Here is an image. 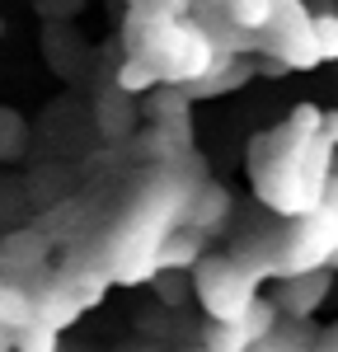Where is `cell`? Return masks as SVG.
<instances>
[{"label":"cell","mask_w":338,"mask_h":352,"mask_svg":"<svg viewBox=\"0 0 338 352\" xmlns=\"http://www.w3.org/2000/svg\"><path fill=\"white\" fill-rule=\"evenodd\" d=\"M202 184V155L174 164V169H155L141 179V188L132 192L127 212L99 235L94 254L84 258V268L104 272L109 287H141L155 277V258L160 244L183 226L188 217V197Z\"/></svg>","instance_id":"6da1fadb"},{"label":"cell","mask_w":338,"mask_h":352,"mask_svg":"<svg viewBox=\"0 0 338 352\" xmlns=\"http://www.w3.org/2000/svg\"><path fill=\"white\" fill-rule=\"evenodd\" d=\"M319 118H324V109L296 104L282 127L258 132L249 141L254 197L268 212H278L282 221L315 212L334 184V146L319 136Z\"/></svg>","instance_id":"7a4b0ae2"},{"label":"cell","mask_w":338,"mask_h":352,"mask_svg":"<svg viewBox=\"0 0 338 352\" xmlns=\"http://www.w3.org/2000/svg\"><path fill=\"white\" fill-rule=\"evenodd\" d=\"M268 258H273V282L324 272V268L334 272V263H338V179L329 184L324 202L315 212L286 221L282 235L268 240Z\"/></svg>","instance_id":"3957f363"},{"label":"cell","mask_w":338,"mask_h":352,"mask_svg":"<svg viewBox=\"0 0 338 352\" xmlns=\"http://www.w3.org/2000/svg\"><path fill=\"white\" fill-rule=\"evenodd\" d=\"M127 56L146 61L155 71V80L169 85V89H188V85H197L216 66L212 43L202 38V28L193 19H179V24H165V28H155V33H146Z\"/></svg>","instance_id":"277c9868"},{"label":"cell","mask_w":338,"mask_h":352,"mask_svg":"<svg viewBox=\"0 0 338 352\" xmlns=\"http://www.w3.org/2000/svg\"><path fill=\"white\" fill-rule=\"evenodd\" d=\"M188 277H193L197 305L212 315V324H235L254 300L263 296V292H258V282H254L245 268H235L225 254H207Z\"/></svg>","instance_id":"5b68a950"},{"label":"cell","mask_w":338,"mask_h":352,"mask_svg":"<svg viewBox=\"0 0 338 352\" xmlns=\"http://www.w3.org/2000/svg\"><path fill=\"white\" fill-rule=\"evenodd\" d=\"M263 56L278 61L282 71H315V66H319L310 10L301 5V0H278L273 24H268V33H263Z\"/></svg>","instance_id":"8992f818"},{"label":"cell","mask_w":338,"mask_h":352,"mask_svg":"<svg viewBox=\"0 0 338 352\" xmlns=\"http://www.w3.org/2000/svg\"><path fill=\"white\" fill-rule=\"evenodd\" d=\"M132 151L137 160H146L150 169H174V164L193 160V127L188 122H169V127H146L132 132Z\"/></svg>","instance_id":"52a82bcc"},{"label":"cell","mask_w":338,"mask_h":352,"mask_svg":"<svg viewBox=\"0 0 338 352\" xmlns=\"http://www.w3.org/2000/svg\"><path fill=\"white\" fill-rule=\"evenodd\" d=\"M329 292H334V272H306V277H286V282H278V292H273V305H278L282 320H315V310L329 300Z\"/></svg>","instance_id":"ba28073f"},{"label":"cell","mask_w":338,"mask_h":352,"mask_svg":"<svg viewBox=\"0 0 338 352\" xmlns=\"http://www.w3.org/2000/svg\"><path fill=\"white\" fill-rule=\"evenodd\" d=\"M47 258H52V244L43 240L33 226H28V230L0 235V277H10V282L38 277V272L47 268Z\"/></svg>","instance_id":"9c48e42d"},{"label":"cell","mask_w":338,"mask_h":352,"mask_svg":"<svg viewBox=\"0 0 338 352\" xmlns=\"http://www.w3.org/2000/svg\"><path fill=\"white\" fill-rule=\"evenodd\" d=\"M230 207H235L230 188H221L216 179H202V184L193 188V197H188V217H183V226L207 240V235H216L225 221H230Z\"/></svg>","instance_id":"30bf717a"},{"label":"cell","mask_w":338,"mask_h":352,"mask_svg":"<svg viewBox=\"0 0 338 352\" xmlns=\"http://www.w3.org/2000/svg\"><path fill=\"white\" fill-rule=\"evenodd\" d=\"M179 19H188V5L183 0H137V5H127V19H122L127 52L137 47L146 33H155V28H165V24H179Z\"/></svg>","instance_id":"8fae6325"},{"label":"cell","mask_w":338,"mask_h":352,"mask_svg":"<svg viewBox=\"0 0 338 352\" xmlns=\"http://www.w3.org/2000/svg\"><path fill=\"white\" fill-rule=\"evenodd\" d=\"M258 76V66L254 61H230V66H212L207 76L197 85H188L183 94H188V104H197V99H221V94H235V89H245V85Z\"/></svg>","instance_id":"7c38bea8"},{"label":"cell","mask_w":338,"mask_h":352,"mask_svg":"<svg viewBox=\"0 0 338 352\" xmlns=\"http://www.w3.org/2000/svg\"><path fill=\"white\" fill-rule=\"evenodd\" d=\"M202 258H207V240H202V235H193L188 226H179V230L160 244L155 272H193Z\"/></svg>","instance_id":"4fadbf2b"},{"label":"cell","mask_w":338,"mask_h":352,"mask_svg":"<svg viewBox=\"0 0 338 352\" xmlns=\"http://www.w3.org/2000/svg\"><path fill=\"white\" fill-rule=\"evenodd\" d=\"M315 338H319L315 320H278L273 333L263 343H254L249 352H315Z\"/></svg>","instance_id":"5bb4252c"},{"label":"cell","mask_w":338,"mask_h":352,"mask_svg":"<svg viewBox=\"0 0 338 352\" xmlns=\"http://www.w3.org/2000/svg\"><path fill=\"white\" fill-rule=\"evenodd\" d=\"M188 113H193V104H188V94H183V89H169V85H160V89H150V94L141 99V118H150V127H169V122H188Z\"/></svg>","instance_id":"9a60e30c"},{"label":"cell","mask_w":338,"mask_h":352,"mask_svg":"<svg viewBox=\"0 0 338 352\" xmlns=\"http://www.w3.org/2000/svg\"><path fill=\"white\" fill-rule=\"evenodd\" d=\"M33 324V296L24 282L0 277V333H19Z\"/></svg>","instance_id":"2e32d148"},{"label":"cell","mask_w":338,"mask_h":352,"mask_svg":"<svg viewBox=\"0 0 338 352\" xmlns=\"http://www.w3.org/2000/svg\"><path fill=\"white\" fill-rule=\"evenodd\" d=\"M132 122H137L132 99L117 94V89H109V94L99 99V132L109 136V141H127V136H132Z\"/></svg>","instance_id":"e0dca14e"},{"label":"cell","mask_w":338,"mask_h":352,"mask_svg":"<svg viewBox=\"0 0 338 352\" xmlns=\"http://www.w3.org/2000/svg\"><path fill=\"white\" fill-rule=\"evenodd\" d=\"M52 277L71 292V296H80L84 305H99V300L109 296V277H104V272H94V268H84V263H66V268L52 272Z\"/></svg>","instance_id":"ac0fdd59"},{"label":"cell","mask_w":338,"mask_h":352,"mask_svg":"<svg viewBox=\"0 0 338 352\" xmlns=\"http://www.w3.org/2000/svg\"><path fill=\"white\" fill-rule=\"evenodd\" d=\"M273 10H278V0H230V5H221L225 19L240 28V33H254V38H263V33H268Z\"/></svg>","instance_id":"d6986e66"},{"label":"cell","mask_w":338,"mask_h":352,"mask_svg":"<svg viewBox=\"0 0 338 352\" xmlns=\"http://www.w3.org/2000/svg\"><path fill=\"white\" fill-rule=\"evenodd\" d=\"M282 315H278V305H273V300L268 296H258L249 305V310H245V315H240V320H235V333H240V343H245V348H254V343H263V338H268V333H273V324H278Z\"/></svg>","instance_id":"ffe728a7"},{"label":"cell","mask_w":338,"mask_h":352,"mask_svg":"<svg viewBox=\"0 0 338 352\" xmlns=\"http://www.w3.org/2000/svg\"><path fill=\"white\" fill-rule=\"evenodd\" d=\"M113 89H117V94H127V99H132V94H141V99H146L150 89H160V80H155V71H150L146 61L122 56V66H117V85H113Z\"/></svg>","instance_id":"44dd1931"},{"label":"cell","mask_w":338,"mask_h":352,"mask_svg":"<svg viewBox=\"0 0 338 352\" xmlns=\"http://www.w3.org/2000/svg\"><path fill=\"white\" fill-rule=\"evenodd\" d=\"M150 287H155V296L165 300V305H174V310L193 300V277H188V272H155Z\"/></svg>","instance_id":"7402d4cb"},{"label":"cell","mask_w":338,"mask_h":352,"mask_svg":"<svg viewBox=\"0 0 338 352\" xmlns=\"http://www.w3.org/2000/svg\"><path fill=\"white\" fill-rule=\"evenodd\" d=\"M310 28H315L319 66H324V61H338V14L334 10H319V14H310Z\"/></svg>","instance_id":"603a6c76"},{"label":"cell","mask_w":338,"mask_h":352,"mask_svg":"<svg viewBox=\"0 0 338 352\" xmlns=\"http://www.w3.org/2000/svg\"><path fill=\"white\" fill-rule=\"evenodd\" d=\"M10 352H61V333H52V329H43V324H28L14 333Z\"/></svg>","instance_id":"cb8c5ba5"},{"label":"cell","mask_w":338,"mask_h":352,"mask_svg":"<svg viewBox=\"0 0 338 352\" xmlns=\"http://www.w3.org/2000/svg\"><path fill=\"white\" fill-rule=\"evenodd\" d=\"M315 352H338V324H324L315 338Z\"/></svg>","instance_id":"d4e9b609"},{"label":"cell","mask_w":338,"mask_h":352,"mask_svg":"<svg viewBox=\"0 0 338 352\" xmlns=\"http://www.w3.org/2000/svg\"><path fill=\"white\" fill-rule=\"evenodd\" d=\"M319 136L338 151V113H324V118H319Z\"/></svg>","instance_id":"484cf974"},{"label":"cell","mask_w":338,"mask_h":352,"mask_svg":"<svg viewBox=\"0 0 338 352\" xmlns=\"http://www.w3.org/2000/svg\"><path fill=\"white\" fill-rule=\"evenodd\" d=\"M10 343H14V333H0V352H10Z\"/></svg>","instance_id":"4316f807"},{"label":"cell","mask_w":338,"mask_h":352,"mask_svg":"<svg viewBox=\"0 0 338 352\" xmlns=\"http://www.w3.org/2000/svg\"><path fill=\"white\" fill-rule=\"evenodd\" d=\"M179 352H202V348H179Z\"/></svg>","instance_id":"83f0119b"},{"label":"cell","mask_w":338,"mask_h":352,"mask_svg":"<svg viewBox=\"0 0 338 352\" xmlns=\"http://www.w3.org/2000/svg\"><path fill=\"white\" fill-rule=\"evenodd\" d=\"M334 179H338V174H334ZM334 268H338V263H334Z\"/></svg>","instance_id":"f1b7e54d"}]
</instances>
